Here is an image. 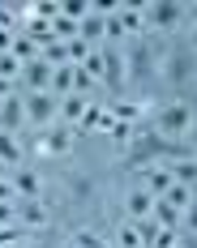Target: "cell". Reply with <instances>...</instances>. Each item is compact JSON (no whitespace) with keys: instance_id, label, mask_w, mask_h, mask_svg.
<instances>
[{"instance_id":"1","label":"cell","mask_w":197,"mask_h":248,"mask_svg":"<svg viewBox=\"0 0 197 248\" xmlns=\"http://www.w3.org/2000/svg\"><path fill=\"white\" fill-rule=\"evenodd\" d=\"M189 128H193V107L189 103H167L163 111H159V124H154V133L163 137V141H180V137H189Z\"/></svg>"},{"instance_id":"2","label":"cell","mask_w":197,"mask_h":248,"mask_svg":"<svg viewBox=\"0 0 197 248\" xmlns=\"http://www.w3.org/2000/svg\"><path fill=\"white\" fill-rule=\"evenodd\" d=\"M51 120H60V99L43 90V94H26V124L34 128H51Z\"/></svg>"},{"instance_id":"3","label":"cell","mask_w":197,"mask_h":248,"mask_svg":"<svg viewBox=\"0 0 197 248\" xmlns=\"http://www.w3.org/2000/svg\"><path fill=\"white\" fill-rule=\"evenodd\" d=\"M142 13H146V26H154V30H176L184 22L180 0H150V4H142Z\"/></svg>"},{"instance_id":"4","label":"cell","mask_w":197,"mask_h":248,"mask_svg":"<svg viewBox=\"0 0 197 248\" xmlns=\"http://www.w3.org/2000/svg\"><path fill=\"white\" fill-rule=\"evenodd\" d=\"M124 81H129V56L120 47H103V86L120 90Z\"/></svg>"},{"instance_id":"5","label":"cell","mask_w":197,"mask_h":248,"mask_svg":"<svg viewBox=\"0 0 197 248\" xmlns=\"http://www.w3.org/2000/svg\"><path fill=\"white\" fill-rule=\"evenodd\" d=\"M26 150L48 154V158H51V154H69V150H73V141H69V128H65V124H56V128H43V133H39Z\"/></svg>"},{"instance_id":"6","label":"cell","mask_w":197,"mask_h":248,"mask_svg":"<svg viewBox=\"0 0 197 248\" xmlns=\"http://www.w3.org/2000/svg\"><path fill=\"white\" fill-rule=\"evenodd\" d=\"M22 124H26V99L13 94V99L0 103V128H4V133H17Z\"/></svg>"},{"instance_id":"7","label":"cell","mask_w":197,"mask_h":248,"mask_svg":"<svg viewBox=\"0 0 197 248\" xmlns=\"http://www.w3.org/2000/svg\"><path fill=\"white\" fill-rule=\"evenodd\" d=\"M17 223L26 231H43L48 227V205L43 201H17Z\"/></svg>"},{"instance_id":"8","label":"cell","mask_w":197,"mask_h":248,"mask_svg":"<svg viewBox=\"0 0 197 248\" xmlns=\"http://www.w3.org/2000/svg\"><path fill=\"white\" fill-rule=\"evenodd\" d=\"M22 81L30 86V94H43V90H51V64H43V60H30L22 69Z\"/></svg>"},{"instance_id":"9","label":"cell","mask_w":197,"mask_h":248,"mask_svg":"<svg viewBox=\"0 0 197 248\" xmlns=\"http://www.w3.org/2000/svg\"><path fill=\"white\" fill-rule=\"evenodd\" d=\"M77 128H86V133H112L116 116H112V107H86V116H82Z\"/></svg>"},{"instance_id":"10","label":"cell","mask_w":197,"mask_h":248,"mask_svg":"<svg viewBox=\"0 0 197 248\" xmlns=\"http://www.w3.org/2000/svg\"><path fill=\"white\" fill-rule=\"evenodd\" d=\"M172 184H176V180H172V171H167V163H159V167H150V171H146V184H142V188H146L150 197H167Z\"/></svg>"},{"instance_id":"11","label":"cell","mask_w":197,"mask_h":248,"mask_svg":"<svg viewBox=\"0 0 197 248\" xmlns=\"http://www.w3.org/2000/svg\"><path fill=\"white\" fill-rule=\"evenodd\" d=\"M124 210H129L133 223H142V218H150V210H154V197H150L146 188H133V193L124 197Z\"/></svg>"},{"instance_id":"12","label":"cell","mask_w":197,"mask_h":248,"mask_svg":"<svg viewBox=\"0 0 197 248\" xmlns=\"http://www.w3.org/2000/svg\"><path fill=\"white\" fill-rule=\"evenodd\" d=\"M120 30L124 34H142L146 30V13H142V4H120Z\"/></svg>"},{"instance_id":"13","label":"cell","mask_w":197,"mask_h":248,"mask_svg":"<svg viewBox=\"0 0 197 248\" xmlns=\"http://www.w3.org/2000/svg\"><path fill=\"white\" fill-rule=\"evenodd\" d=\"M86 107H90V103L82 99V94H65V99H60V124H82Z\"/></svg>"},{"instance_id":"14","label":"cell","mask_w":197,"mask_h":248,"mask_svg":"<svg viewBox=\"0 0 197 248\" xmlns=\"http://www.w3.org/2000/svg\"><path fill=\"white\" fill-rule=\"evenodd\" d=\"M39 60L51 64V69H65V64H69V43H60V39L43 43V47H39Z\"/></svg>"},{"instance_id":"15","label":"cell","mask_w":197,"mask_h":248,"mask_svg":"<svg viewBox=\"0 0 197 248\" xmlns=\"http://www.w3.org/2000/svg\"><path fill=\"white\" fill-rule=\"evenodd\" d=\"M13 188H17L22 201H39V175L30 171V167H22V171L13 175Z\"/></svg>"},{"instance_id":"16","label":"cell","mask_w":197,"mask_h":248,"mask_svg":"<svg viewBox=\"0 0 197 248\" xmlns=\"http://www.w3.org/2000/svg\"><path fill=\"white\" fill-rule=\"evenodd\" d=\"M22 154H26V146L17 141V133H4V128H0V158H4L9 167H17Z\"/></svg>"},{"instance_id":"17","label":"cell","mask_w":197,"mask_h":248,"mask_svg":"<svg viewBox=\"0 0 197 248\" xmlns=\"http://www.w3.org/2000/svg\"><path fill=\"white\" fill-rule=\"evenodd\" d=\"M167 171H172L176 184H197V158H172Z\"/></svg>"},{"instance_id":"18","label":"cell","mask_w":197,"mask_h":248,"mask_svg":"<svg viewBox=\"0 0 197 248\" xmlns=\"http://www.w3.org/2000/svg\"><path fill=\"white\" fill-rule=\"evenodd\" d=\"M150 218H154V223H159V227H176V223H180V218H184V214H180L176 205H167V201H163V197H154V210H150Z\"/></svg>"},{"instance_id":"19","label":"cell","mask_w":197,"mask_h":248,"mask_svg":"<svg viewBox=\"0 0 197 248\" xmlns=\"http://www.w3.org/2000/svg\"><path fill=\"white\" fill-rule=\"evenodd\" d=\"M193 197H197V193H193V184H172V188H167V197H163V201H167V205H176V210L184 214V210L193 205Z\"/></svg>"},{"instance_id":"20","label":"cell","mask_w":197,"mask_h":248,"mask_svg":"<svg viewBox=\"0 0 197 248\" xmlns=\"http://www.w3.org/2000/svg\"><path fill=\"white\" fill-rule=\"evenodd\" d=\"M116 248H146V244H142V231H137V223H133V218L116 227Z\"/></svg>"},{"instance_id":"21","label":"cell","mask_w":197,"mask_h":248,"mask_svg":"<svg viewBox=\"0 0 197 248\" xmlns=\"http://www.w3.org/2000/svg\"><path fill=\"white\" fill-rule=\"evenodd\" d=\"M107 107H112V116H116V120H124V124H137V120H142V103L116 99V103H107Z\"/></svg>"},{"instance_id":"22","label":"cell","mask_w":197,"mask_h":248,"mask_svg":"<svg viewBox=\"0 0 197 248\" xmlns=\"http://www.w3.org/2000/svg\"><path fill=\"white\" fill-rule=\"evenodd\" d=\"M60 13L73 17V22H86V17L95 13V0H60Z\"/></svg>"},{"instance_id":"23","label":"cell","mask_w":197,"mask_h":248,"mask_svg":"<svg viewBox=\"0 0 197 248\" xmlns=\"http://www.w3.org/2000/svg\"><path fill=\"white\" fill-rule=\"evenodd\" d=\"M51 39H60V43H73V39H77V22L60 13V17L51 22Z\"/></svg>"},{"instance_id":"24","label":"cell","mask_w":197,"mask_h":248,"mask_svg":"<svg viewBox=\"0 0 197 248\" xmlns=\"http://www.w3.org/2000/svg\"><path fill=\"white\" fill-rule=\"evenodd\" d=\"M13 56H17L22 64H30V60H39V43L26 39V34H17V39H13Z\"/></svg>"},{"instance_id":"25","label":"cell","mask_w":197,"mask_h":248,"mask_svg":"<svg viewBox=\"0 0 197 248\" xmlns=\"http://www.w3.org/2000/svg\"><path fill=\"white\" fill-rule=\"evenodd\" d=\"M22 60H17V56H13V51H4V56H0V77H4V81H22Z\"/></svg>"},{"instance_id":"26","label":"cell","mask_w":197,"mask_h":248,"mask_svg":"<svg viewBox=\"0 0 197 248\" xmlns=\"http://www.w3.org/2000/svg\"><path fill=\"white\" fill-rule=\"evenodd\" d=\"M150 248H180V235H176V227H159V235L150 240Z\"/></svg>"},{"instance_id":"27","label":"cell","mask_w":197,"mask_h":248,"mask_svg":"<svg viewBox=\"0 0 197 248\" xmlns=\"http://www.w3.org/2000/svg\"><path fill=\"white\" fill-rule=\"evenodd\" d=\"M26 240V227H0V248H13V244H22Z\"/></svg>"},{"instance_id":"28","label":"cell","mask_w":197,"mask_h":248,"mask_svg":"<svg viewBox=\"0 0 197 248\" xmlns=\"http://www.w3.org/2000/svg\"><path fill=\"white\" fill-rule=\"evenodd\" d=\"M133 137H137V124H124V120H116V128H112V141H116V146H129Z\"/></svg>"},{"instance_id":"29","label":"cell","mask_w":197,"mask_h":248,"mask_svg":"<svg viewBox=\"0 0 197 248\" xmlns=\"http://www.w3.org/2000/svg\"><path fill=\"white\" fill-rule=\"evenodd\" d=\"M69 244H77V248H103V240H98V231H86V227H82V231H73Z\"/></svg>"},{"instance_id":"30","label":"cell","mask_w":197,"mask_h":248,"mask_svg":"<svg viewBox=\"0 0 197 248\" xmlns=\"http://www.w3.org/2000/svg\"><path fill=\"white\" fill-rule=\"evenodd\" d=\"M0 227H17V201H0Z\"/></svg>"},{"instance_id":"31","label":"cell","mask_w":197,"mask_h":248,"mask_svg":"<svg viewBox=\"0 0 197 248\" xmlns=\"http://www.w3.org/2000/svg\"><path fill=\"white\" fill-rule=\"evenodd\" d=\"M137 231H142V244L150 248V240L159 235V223H154V218H142V223H137Z\"/></svg>"},{"instance_id":"32","label":"cell","mask_w":197,"mask_h":248,"mask_svg":"<svg viewBox=\"0 0 197 248\" xmlns=\"http://www.w3.org/2000/svg\"><path fill=\"white\" fill-rule=\"evenodd\" d=\"M13 39H17L13 30H0V56H4V51H13Z\"/></svg>"},{"instance_id":"33","label":"cell","mask_w":197,"mask_h":248,"mask_svg":"<svg viewBox=\"0 0 197 248\" xmlns=\"http://www.w3.org/2000/svg\"><path fill=\"white\" fill-rule=\"evenodd\" d=\"M0 201H17V188H13L9 180H0Z\"/></svg>"},{"instance_id":"34","label":"cell","mask_w":197,"mask_h":248,"mask_svg":"<svg viewBox=\"0 0 197 248\" xmlns=\"http://www.w3.org/2000/svg\"><path fill=\"white\" fill-rule=\"evenodd\" d=\"M0 30H13V13H9V4H0Z\"/></svg>"},{"instance_id":"35","label":"cell","mask_w":197,"mask_h":248,"mask_svg":"<svg viewBox=\"0 0 197 248\" xmlns=\"http://www.w3.org/2000/svg\"><path fill=\"white\" fill-rule=\"evenodd\" d=\"M184 223H189V227H193V231H197V197H193V205L184 210Z\"/></svg>"},{"instance_id":"36","label":"cell","mask_w":197,"mask_h":248,"mask_svg":"<svg viewBox=\"0 0 197 248\" xmlns=\"http://www.w3.org/2000/svg\"><path fill=\"white\" fill-rule=\"evenodd\" d=\"M4 99H13V81H4V77H0V103Z\"/></svg>"},{"instance_id":"37","label":"cell","mask_w":197,"mask_h":248,"mask_svg":"<svg viewBox=\"0 0 197 248\" xmlns=\"http://www.w3.org/2000/svg\"><path fill=\"white\" fill-rule=\"evenodd\" d=\"M189 150L197 154V120H193V128H189Z\"/></svg>"},{"instance_id":"38","label":"cell","mask_w":197,"mask_h":248,"mask_svg":"<svg viewBox=\"0 0 197 248\" xmlns=\"http://www.w3.org/2000/svg\"><path fill=\"white\" fill-rule=\"evenodd\" d=\"M4 175H9V163H4V158H0V180H4Z\"/></svg>"},{"instance_id":"39","label":"cell","mask_w":197,"mask_h":248,"mask_svg":"<svg viewBox=\"0 0 197 248\" xmlns=\"http://www.w3.org/2000/svg\"><path fill=\"white\" fill-rule=\"evenodd\" d=\"M30 248H51V244H30Z\"/></svg>"},{"instance_id":"40","label":"cell","mask_w":197,"mask_h":248,"mask_svg":"<svg viewBox=\"0 0 197 248\" xmlns=\"http://www.w3.org/2000/svg\"><path fill=\"white\" fill-rule=\"evenodd\" d=\"M193 43H197V26H193Z\"/></svg>"},{"instance_id":"41","label":"cell","mask_w":197,"mask_h":248,"mask_svg":"<svg viewBox=\"0 0 197 248\" xmlns=\"http://www.w3.org/2000/svg\"><path fill=\"white\" fill-rule=\"evenodd\" d=\"M69 248H77V244H69Z\"/></svg>"}]
</instances>
